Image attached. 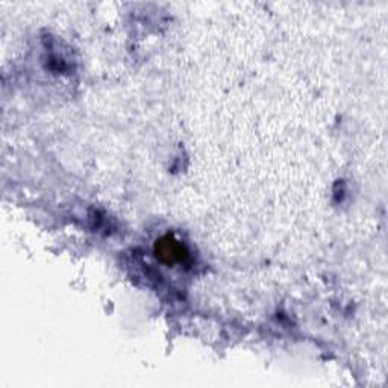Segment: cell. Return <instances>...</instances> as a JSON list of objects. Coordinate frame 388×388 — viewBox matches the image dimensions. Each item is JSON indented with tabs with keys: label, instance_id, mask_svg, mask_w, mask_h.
Wrapping results in <instances>:
<instances>
[{
	"label": "cell",
	"instance_id": "cell-1",
	"mask_svg": "<svg viewBox=\"0 0 388 388\" xmlns=\"http://www.w3.org/2000/svg\"><path fill=\"white\" fill-rule=\"evenodd\" d=\"M156 257H160L164 263L167 264H175L179 263V261H182L186 257V252L184 250L182 244L175 241L173 238L166 237L162 238L160 243H156Z\"/></svg>",
	"mask_w": 388,
	"mask_h": 388
}]
</instances>
